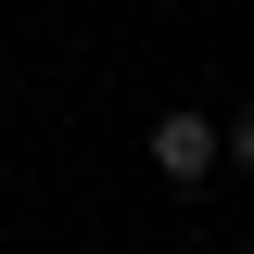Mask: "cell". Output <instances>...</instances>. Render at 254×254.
Listing matches in <instances>:
<instances>
[{"mask_svg": "<svg viewBox=\"0 0 254 254\" xmlns=\"http://www.w3.org/2000/svg\"><path fill=\"white\" fill-rule=\"evenodd\" d=\"M153 178L165 190H203V178H216V115L165 102V115H153Z\"/></svg>", "mask_w": 254, "mask_h": 254, "instance_id": "6da1fadb", "label": "cell"}, {"mask_svg": "<svg viewBox=\"0 0 254 254\" xmlns=\"http://www.w3.org/2000/svg\"><path fill=\"white\" fill-rule=\"evenodd\" d=\"M216 165H242V178H254V115H216Z\"/></svg>", "mask_w": 254, "mask_h": 254, "instance_id": "7a4b0ae2", "label": "cell"}, {"mask_svg": "<svg viewBox=\"0 0 254 254\" xmlns=\"http://www.w3.org/2000/svg\"><path fill=\"white\" fill-rule=\"evenodd\" d=\"M229 254H254V242H229Z\"/></svg>", "mask_w": 254, "mask_h": 254, "instance_id": "3957f363", "label": "cell"}]
</instances>
